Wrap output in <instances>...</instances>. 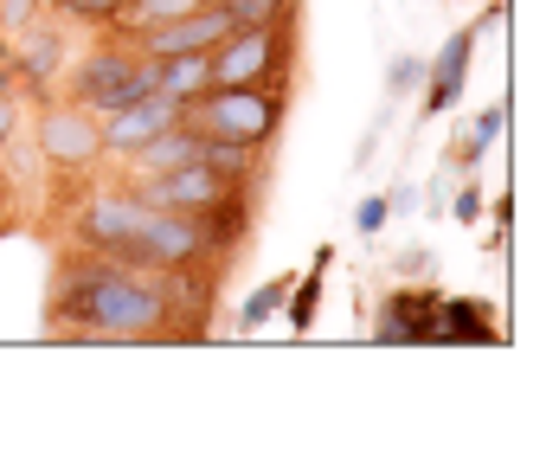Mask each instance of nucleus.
I'll return each mask as SVG.
<instances>
[{
	"instance_id": "obj_12",
	"label": "nucleus",
	"mask_w": 559,
	"mask_h": 450,
	"mask_svg": "<svg viewBox=\"0 0 559 450\" xmlns=\"http://www.w3.org/2000/svg\"><path fill=\"white\" fill-rule=\"evenodd\" d=\"M58 58H64V39H58L52 26H39V33H26V26H20V46H13V78L46 84V78L58 71Z\"/></svg>"
},
{
	"instance_id": "obj_14",
	"label": "nucleus",
	"mask_w": 559,
	"mask_h": 450,
	"mask_svg": "<svg viewBox=\"0 0 559 450\" xmlns=\"http://www.w3.org/2000/svg\"><path fill=\"white\" fill-rule=\"evenodd\" d=\"M329 258H335V251L322 245V251H316V264H309V277L289 283V289H296V303H289V329H296V335H302V329L316 322V303H322V277H329Z\"/></svg>"
},
{
	"instance_id": "obj_7",
	"label": "nucleus",
	"mask_w": 559,
	"mask_h": 450,
	"mask_svg": "<svg viewBox=\"0 0 559 450\" xmlns=\"http://www.w3.org/2000/svg\"><path fill=\"white\" fill-rule=\"evenodd\" d=\"M225 33H231V13H225L219 0H206V7H187L174 20H155V26L129 33V46L142 58H180V52H213Z\"/></svg>"
},
{
	"instance_id": "obj_13",
	"label": "nucleus",
	"mask_w": 559,
	"mask_h": 450,
	"mask_svg": "<svg viewBox=\"0 0 559 450\" xmlns=\"http://www.w3.org/2000/svg\"><path fill=\"white\" fill-rule=\"evenodd\" d=\"M155 64H162V97H180V104H193V97L213 84V71H206V52L155 58Z\"/></svg>"
},
{
	"instance_id": "obj_8",
	"label": "nucleus",
	"mask_w": 559,
	"mask_h": 450,
	"mask_svg": "<svg viewBox=\"0 0 559 450\" xmlns=\"http://www.w3.org/2000/svg\"><path fill=\"white\" fill-rule=\"evenodd\" d=\"M438 289H392L386 303H380V322H373V341L380 347H418V341H431L438 329Z\"/></svg>"
},
{
	"instance_id": "obj_11",
	"label": "nucleus",
	"mask_w": 559,
	"mask_h": 450,
	"mask_svg": "<svg viewBox=\"0 0 559 450\" xmlns=\"http://www.w3.org/2000/svg\"><path fill=\"white\" fill-rule=\"evenodd\" d=\"M502 329L489 322V303L483 296H444L438 303V329L431 341H496Z\"/></svg>"
},
{
	"instance_id": "obj_21",
	"label": "nucleus",
	"mask_w": 559,
	"mask_h": 450,
	"mask_svg": "<svg viewBox=\"0 0 559 450\" xmlns=\"http://www.w3.org/2000/svg\"><path fill=\"white\" fill-rule=\"evenodd\" d=\"M450 213H456V220H463V225H476V220H483V187L469 180V187L456 193V206H450Z\"/></svg>"
},
{
	"instance_id": "obj_3",
	"label": "nucleus",
	"mask_w": 559,
	"mask_h": 450,
	"mask_svg": "<svg viewBox=\"0 0 559 450\" xmlns=\"http://www.w3.org/2000/svg\"><path fill=\"white\" fill-rule=\"evenodd\" d=\"M283 110H289V84H219V91H200L187 104V122L200 135H225V142L264 149L283 129Z\"/></svg>"
},
{
	"instance_id": "obj_18",
	"label": "nucleus",
	"mask_w": 559,
	"mask_h": 450,
	"mask_svg": "<svg viewBox=\"0 0 559 450\" xmlns=\"http://www.w3.org/2000/svg\"><path fill=\"white\" fill-rule=\"evenodd\" d=\"M58 20H84V26H110L122 13V0H46Z\"/></svg>"
},
{
	"instance_id": "obj_5",
	"label": "nucleus",
	"mask_w": 559,
	"mask_h": 450,
	"mask_svg": "<svg viewBox=\"0 0 559 450\" xmlns=\"http://www.w3.org/2000/svg\"><path fill=\"white\" fill-rule=\"evenodd\" d=\"M33 149L46 155L52 174H91L104 162V122L71 97H46L39 122H33Z\"/></svg>"
},
{
	"instance_id": "obj_17",
	"label": "nucleus",
	"mask_w": 559,
	"mask_h": 450,
	"mask_svg": "<svg viewBox=\"0 0 559 450\" xmlns=\"http://www.w3.org/2000/svg\"><path fill=\"white\" fill-rule=\"evenodd\" d=\"M283 303H289V277H277V283H258V289H251V303L238 309V329H245V335H251V329H264V322L277 316Z\"/></svg>"
},
{
	"instance_id": "obj_4",
	"label": "nucleus",
	"mask_w": 559,
	"mask_h": 450,
	"mask_svg": "<svg viewBox=\"0 0 559 450\" xmlns=\"http://www.w3.org/2000/svg\"><path fill=\"white\" fill-rule=\"evenodd\" d=\"M206 71H213L206 91H219V84H289V71H296V20L231 26L206 52Z\"/></svg>"
},
{
	"instance_id": "obj_15",
	"label": "nucleus",
	"mask_w": 559,
	"mask_h": 450,
	"mask_svg": "<svg viewBox=\"0 0 559 450\" xmlns=\"http://www.w3.org/2000/svg\"><path fill=\"white\" fill-rule=\"evenodd\" d=\"M502 122H508V110H502V104H489V110H483L476 122H469V135L456 142V162H463V168H476V162H483V155L496 149V135H502Z\"/></svg>"
},
{
	"instance_id": "obj_6",
	"label": "nucleus",
	"mask_w": 559,
	"mask_h": 450,
	"mask_svg": "<svg viewBox=\"0 0 559 450\" xmlns=\"http://www.w3.org/2000/svg\"><path fill=\"white\" fill-rule=\"evenodd\" d=\"M231 193H238V180L213 174L206 162H187V168L142 174V180H135V200H148V206H162V213H187V220L213 213V206H219V200H231Z\"/></svg>"
},
{
	"instance_id": "obj_20",
	"label": "nucleus",
	"mask_w": 559,
	"mask_h": 450,
	"mask_svg": "<svg viewBox=\"0 0 559 450\" xmlns=\"http://www.w3.org/2000/svg\"><path fill=\"white\" fill-rule=\"evenodd\" d=\"M418 84H425V58H392V71H386L392 97H405V91H418Z\"/></svg>"
},
{
	"instance_id": "obj_24",
	"label": "nucleus",
	"mask_w": 559,
	"mask_h": 450,
	"mask_svg": "<svg viewBox=\"0 0 559 450\" xmlns=\"http://www.w3.org/2000/svg\"><path fill=\"white\" fill-rule=\"evenodd\" d=\"M0 232H7V225H0Z\"/></svg>"
},
{
	"instance_id": "obj_9",
	"label": "nucleus",
	"mask_w": 559,
	"mask_h": 450,
	"mask_svg": "<svg viewBox=\"0 0 559 450\" xmlns=\"http://www.w3.org/2000/svg\"><path fill=\"white\" fill-rule=\"evenodd\" d=\"M476 39H483V26H463V33H450V39H444V52L425 64V84H418V91H425V97H418L425 116H444L450 104L463 97V84H469V58H476Z\"/></svg>"
},
{
	"instance_id": "obj_16",
	"label": "nucleus",
	"mask_w": 559,
	"mask_h": 450,
	"mask_svg": "<svg viewBox=\"0 0 559 450\" xmlns=\"http://www.w3.org/2000/svg\"><path fill=\"white\" fill-rule=\"evenodd\" d=\"M231 13V26H271V20H296L302 0H219Z\"/></svg>"
},
{
	"instance_id": "obj_23",
	"label": "nucleus",
	"mask_w": 559,
	"mask_h": 450,
	"mask_svg": "<svg viewBox=\"0 0 559 450\" xmlns=\"http://www.w3.org/2000/svg\"><path fill=\"white\" fill-rule=\"evenodd\" d=\"M13 129H20V110H13V97L0 91V149H13Z\"/></svg>"
},
{
	"instance_id": "obj_10",
	"label": "nucleus",
	"mask_w": 559,
	"mask_h": 450,
	"mask_svg": "<svg viewBox=\"0 0 559 450\" xmlns=\"http://www.w3.org/2000/svg\"><path fill=\"white\" fill-rule=\"evenodd\" d=\"M187 116V104L180 97H142V104H129V110H116L110 122H104V155H135L142 142H155L162 129H174Z\"/></svg>"
},
{
	"instance_id": "obj_1",
	"label": "nucleus",
	"mask_w": 559,
	"mask_h": 450,
	"mask_svg": "<svg viewBox=\"0 0 559 450\" xmlns=\"http://www.w3.org/2000/svg\"><path fill=\"white\" fill-rule=\"evenodd\" d=\"M219 264L193 271H129L97 251H58L46 283V335L52 341H200L187 309L206 322V289Z\"/></svg>"
},
{
	"instance_id": "obj_2",
	"label": "nucleus",
	"mask_w": 559,
	"mask_h": 450,
	"mask_svg": "<svg viewBox=\"0 0 559 450\" xmlns=\"http://www.w3.org/2000/svg\"><path fill=\"white\" fill-rule=\"evenodd\" d=\"M155 91H162V64L142 58L129 39H104L64 71V97L84 104L91 116H116L142 97H155Z\"/></svg>"
},
{
	"instance_id": "obj_19",
	"label": "nucleus",
	"mask_w": 559,
	"mask_h": 450,
	"mask_svg": "<svg viewBox=\"0 0 559 450\" xmlns=\"http://www.w3.org/2000/svg\"><path fill=\"white\" fill-rule=\"evenodd\" d=\"M386 220H392V200H386V193H367V200H360V213H354V232H360V238H373Z\"/></svg>"
},
{
	"instance_id": "obj_22",
	"label": "nucleus",
	"mask_w": 559,
	"mask_h": 450,
	"mask_svg": "<svg viewBox=\"0 0 559 450\" xmlns=\"http://www.w3.org/2000/svg\"><path fill=\"white\" fill-rule=\"evenodd\" d=\"M39 7H46V0H0L7 26H33V20H39Z\"/></svg>"
}]
</instances>
